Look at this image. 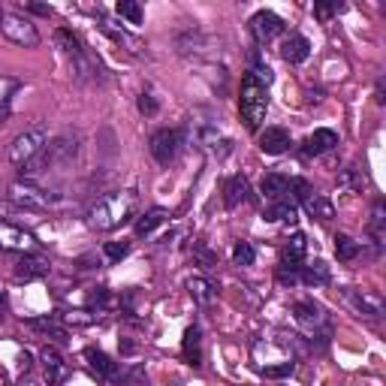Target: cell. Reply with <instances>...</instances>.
<instances>
[{"label":"cell","mask_w":386,"mask_h":386,"mask_svg":"<svg viewBox=\"0 0 386 386\" xmlns=\"http://www.w3.org/2000/svg\"><path fill=\"white\" fill-rule=\"evenodd\" d=\"M136 202H139L136 191H112V193H106V196H100V200L94 202V206H91L88 226L91 230H100V232L115 230V226L127 224L133 217Z\"/></svg>","instance_id":"1"},{"label":"cell","mask_w":386,"mask_h":386,"mask_svg":"<svg viewBox=\"0 0 386 386\" xmlns=\"http://www.w3.org/2000/svg\"><path fill=\"white\" fill-rule=\"evenodd\" d=\"M75 154H79V139H70V136H60L51 145H43V151L36 157L21 166V181H34L40 178L43 172L55 169V166H64V163H73Z\"/></svg>","instance_id":"2"},{"label":"cell","mask_w":386,"mask_h":386,"mask_svg":"<svg viewBox=\"0 0 386 386\" xmlns=\"http://www.w3.org/2000/svg\"><path fill=\"white\" fill-rule=\"evenodd\" d=\"M239 112H241V121H245L248 130H260V124L266 121V112H269V88L260 85L251 73H245L241 79V97H239Z\"/></svg>","instance_id":"3"},{"label":"cell","mask_w":386,"mask_h":386,"mask_svg":"<svg viewBox=\"0 0 386 386\" xmlns=\"http://www.w3.org/2000/svg\"><path fill=\"white\" fill-rule=\"evenodd\" d=\"M10 200L25 211H49L64 206V196L45 191V187H36L34 181H15L10 187Z\"/></svg>","instance_id":"4"},{"label":"cell","mask_w":386,"mask_h":386,"mask_svg":"<svg viewBox=\"0 0 386 386\" xmlns=\"http://www.w3.org/2000/svg\"><path fill=\"white\" fill-rule=\"evenodd\" d=\"M43 145H45V127L36 124V127H30V130L15 136L12 145L6 148V160H10L12 166H25L30 157L40 154Z\"/></svg>","instance_id":"5"},{"label":"cell","mask_w":386,"mask_h":386,"mask_svg":"<svg viewBox=\"0 0 386 386\" xmlns=\"http://www.w3.org/2000/svg\"><path fill=\"white\" fill-rule=\"evenodd\" d=\"M0 30L6 34V40H12L15 45H25V49H34V45H40V30L30 19H21V15L15 12H3V25Z\"/></svg>","instance_id":"6"},{"label":"cell","mask_w":386,"mask_h":386,"mask_svg":"<svg viewBox=\"0 0 386 386\" xmlns=\"http://www.w3.org/2000/svg\"><path fill=\"white\" fill-rule=\"evenodd\" d=\"M341 296H344L347 305H350L357 314H362V317L381 320V317L386 314V302H383L381 296H377V293H372V290H357V287H344Z\"/></svg>","instance_id":"7"},{"label":"cell","mask_w":386,"mask_h":386,"mask_svg":"<svg viewBox=\"0 0 386 386\" xmlns=\"http://www.w3.org/2000/svg\"><path fill=\"white\" fill-rule=\"evenodd\" d=\"M181 145H184V133L181 130H169V127H166V130H157L151 136V157L160 166H169L178 157Z\"/></svg>","instance_id":"8"},{"label":"cell","mask_w":386,"mask_h":386,"mask_svg":"<svg viewBox=\"0 0 386 386\" xmlns=\"http://www.w3.org/2000/svg\"><path fill=\"white\" fill-rule=\"evenodd\" d=\"M251 34H254V40L256 43H272L275 36H281L284 34V19L281 15H275L272 10H260L251 19Z\"/></svg>","instance_id":"9"},{"label":"cell","mask_w":386,"mask_h":386,"mask_svg":"<svg viewBox=\"0 0 386 386\" xmlns=\"http://www.w3.org/2000/svg\"><path fill=\"white\" fill-rule=\"evenodd\" d=\"M0 248L6 251H15V254H34L36 241L30 232H25L21 226H12V224H0Z\"/></svg>","instance_id":"10"},{"label":"cell","mask_w":386,"mask_h":386,"mask_svg":"<svg viewBox=\"0 0 386 386\" xmlns=\"http://www.w3.org/2000/svg\"><path fill=\"white\" fill-rule=\"evenodd\" d=\"M335 145H338V133L335 130H326V127H320V130H314L305 142H302L299 154L302 157H320V154H326V151H332Z\"/></svg>","instance_id":"11"},{"label":"cell","mask_w":386,"mask_h":386,"mask_svg":"<svg viewBox=\"0 0 386 386\" xmlns=\"http://www.w3.org/2000/svg\"><path fill=\"white\" fill-rule=\"evenodd\" d=\"M293 317H296L302 326H308V329L329 326V323H326V311H323V305H317L314 299H299L296 305H293Z\"/></svg>","instance_id":"12"},{"label":"cell","mask_w":386,"mask_h":386,"mask_svg":"<svg viewBox=\"0 0 386 386\" xmlns=\"http://www.w3.org/2000/svg\"><path fill=\"white\" fill-rule=\"evenodd\" d=\"M51 272L49 260H43V256L36 254H21L19 263H15V275L25 278V281H36V278H45Z\"/></svg>","instance_id":"13"},{"label":"cell","mask_w":386,"mask_h":386,"mask_svg":"<svg viewBox=\"0 0 386 386\" xmlns=\"http://www.w3.org/2000/svg\"><path fill=\"white\" fill-rule=\"evenodd\" d=\"M248 200H251V187H248L245 176H230L224 181V206L226 208H239Z\"/></svg>","instance_id":"14"},{"label":"cell","mask_w":386,"mask_h":386,"mask_svg":"<svg viewBox=\"0 0 386 386\" xmlns=\"http://www.w3.org/2000/svg\"><path fill=\"white\" fill-rule=\"evenodd\" d=\"M43 365H45V377H49V386H60V381L67 377V359L60 357V350H55V347H45V350L40 353Z\"/></svg>","instance_id":"15"},{"label":"cell","mask_w":386,"mask_h":386,"mask_svg":"<svg viewBox=\"0 0 386 386\" xmlns=\"http://www.w3.org/2000/svg\"><path fill=\"white\" fill-rule=\"evenodd\" d=\"M85 359H88L91 372H97L100 377H106V381H115V377L121 374L118 362L112 359V357H106L103 350H97V347H88V350H85Z\"/></svg>","instance_id":"16"},{"label":"cell","mask_w":386,"mask_h":386,"mask_svg":"<svg viewBox=\"0 0 386 386\" xmlns=\"http://www.w3.org/2000/svg\"><path fill=\"white\" fill-rule=\"evenodd\" d=\"M290 145H293L290 130H284V127H266V130L260 133V148L266 151V154H284Z\"/></svg>","instance_id":"17"},{"label":"cell","mask_w":386,"mask_h":386,"mask_svg":"<svg viewBox=\"0 0 386 386\" xmlns=\"http://www.w3.org/2000/svg\"><path fill=\"white\" fill-rule=\"evenodd\" d=\"M260 191L272 202L290 200V178L281 176V172H269V176H263V181H260Z\"/></svg>","instance_id":"18"},{"label":"cell","mask_w":386,"mask_h":386,"mask_svg":"<svg viewBox=\"0 0 386 386\" xmlns=\"http://www.w3.org/2000/svg\"><path fill=\"white\" fill-rule=\"evenodd\" d=\"M308 55H311V43L299 34L287 36L284 45H281V58L287 60V64H305Z\"/></svg>","instance_id":"19"},{"label":"cell","mask_w":386,"mask_h":386,"mask_svg":"<svg viewBox=\"0 0 386 386\" xmlns=\"http://www.w3.org/2000/svg\"><path fill=\"white\" fill-rule=\"evenodd\" d=\"M302 206H305V211L311 217H317V221H332L335 217V206H332V200L329 196H323V193H308L305 200H302Z\"/></svg>","instance_id":"20"},{"label":"cell","mask_w":386,"mask_h":386,"mask_svg":"<svg viewBox=\"0 0 386 386\" xmlns=\"http://www.w3.org/2000/svg\"><path fill=\"white\" fill-rule=\"evenodd\" d=\"M181 353H184V359L191 362L193 368L202 365V332L200 326H191L184 332V341H181Z\"/></svg>","instance_id":"21"},{"label":"cell","mask_w":386,"mask_h":386,"mask_svg":"<svg viewBox=\"0 0 386 386\" xmlns=\"http://www.w3.org/2000/svg\"><path fill=\"white\" fill-rule=\"evenodd\" d=\"M329 281H332V272H329V266L323 260L299 269V284H305V287H326Z\"/></svg>","instance_id":"22"},{"label":"cell","mask_w":386,"mask_h":386,"mask_svg":"<svg viewBox=\"0 0 386 386\" xmlns=\"http://www.w3.org/2000/svg\"><path fill=\"white\" fill-rule=\"evenodd\" d=\"M187 290H191V296L200 302V305H211V302L217 299V287L202 275H193L191 281H187Z\"/></svg>","instance_id":"23"},{"label":"cell","mask_w":386,"mask_h":386,"mask_svg":"<svg viewBox=\"0 0 386 386\" xmlns=\"http://www.w3.org/2000/svg\"><path fill=\"white\" fill-rule=\"evenodd\" d=\"M166 217H169V211H166V208H160V206H157V208H148L145 215L136 221V236H139V239H142V236H151V232H154L157 226L166 221Z\"/></svg>","instance_id":"24"},{"label":"cell","mask_w":386,"mask_h":386,"mask_svg":"<svg viewBox=\"0 0 386 386\" xmlns=\"http://www.w3.org/2000/svg\"><path fill=\"white\" fill-rule=\"evenodd\" d=\"M305 251H308V239L296 232V236H290V241L284 245V260L281 263H290V266H302V260H305Z\"/></svg>","instance_id":"25"},{"label":"cell","mask_w":386,"mask_h":386,"mask_svg":"<svg viewBox=\"0 0 386 386\" xmlns=\"http://www.w3.org/2000/svg\"><path fill=\"white\" fill-rule=\"evenodd\" d=\"M27 326H30V329H36V332H45V335L58 338V341H67V329L60 326L55 317H30Z\"/></svg>","instance_id":"26"},{"label":"cell","mask_w":386,"mask_h":386,"mask_svg":"<svg viewBox=\"0 0 386 386\" xmlns=\"http://www.w3.org/2000/svg\"><path fill=\"white\" fill-rule=\"evenodd\" d=\"M266 221H284V224H293L296 221V202L293 200H278L266 208Z\"/></svg>","instance_id":"27"},{"label":"cell","mask_w":386,"mask_h":386,"mask_svg":"<svg viewBox=\"0 0 386 386\" xmlns=\"http://www.w3.org/2000/svg\"><path fill=\"white\" fill-rule=\"evenodd\" d=\"M362 251V245L359 241H353L350 236H344V232H338L335 236V254H338V260H344V263H350V260H357Z\"/></svg>","instance_id":"28"},{"label":"cell","mask_w":386,"mask_h":386,"mask_svg":"<svg viewBox=\"0 0 386 386\" xmlns=\"http://www.w3.org/2000/svg\"><path fill=\"white\" fill-rule=\"evenodd\" d=\"M232 263H236V266H254L256 248L251 245V241H236V245H232Z\"/></svg>","instance_id":"29"},{"label":"cell","mask_w":386,"mask_h":386,"mask_svg":"<svg viewBox=\"0 0 386 386\" xmlns=\"http://www.w3.org/2000/svg\"><path fill=\"white\" fill-rule=\"evenodd\" d=\"M103 30H106V34H109L112 36V40H115V43H124L127 45V49H130L133 51V55H139V51H142V43L139 40H136V36H130V34H127V30H118V27H112L109 25V21H103V25H100Z\"/></svg>","instance_id":"30"},{"label":"cell","mask_w":386,"mask_h":386,"mask_svg":"<svg viewBox=\"0 0 386 386\" xmlns=\"http://www.w3.org/2000/svg\"><path fill=\"white\" fill-rule=\"evenodd\" d=\"M338 184L347 187V191H362L365 187V176H362V169H341Z\"/></svg>","instance_id":"31"},{"label":"cell","mask_w":386,"mask_h":386,"mask_svg":"<svg viewBox=\"0 0 386 386\" xmlns=\"http://www.w3.org/2000/svg\"><path fill=\"white\" fill-rule=\"evenodd\" d=\"M115 10H118L121 19H127L130 25H142V6L136 3V0H121Z\"/></svg>","instance_id":"32"},{"label":"cell","mask_w":386,"mask_h":386,"mask_svg":"<svg viewBox=\"0 0 386 386\" xmlns=\"http://www.w3.org/2000/svg\"><path fill=\"white\" fill-rule=\"evenodd\" d=\"M103 254H106V260L109 263H121L127 254H130V241H106Z\"/></svg>","instance_id":"33"},{"label":"cell","mask_w":386,"mask_h":386,"mask_svg":"<svg viewBox=\"0 0 386 386\" xmlns=\"http://www.w3.org/2000/svg\"><path fill=\"white\" fill-rule=\"evenodd\" d=\"M115 381H118V386H145L148 377H145V372H142L139 365H133V368H127V372H121Z\"/></svg>","instance_id":"34"},{"label":"cell","mask_w":386,"mask_h":386,"mask_svg":"<svg viewBox=\"0 0 386 386\" xmlns=\"http://www.w3.org/2000/svg\"><path fill=\"white\" fill-rule=\"evenodd\" d=\"M293 372H296V362H281V365H263L260 368V374L263 377H269V381H278V377H290Z\"/></svg>","instance_id":"35"},{"label":"cell","mask_w":386,"mask_h":386,"mask_svg":"<svg viewBox=\"0 0 386 386\" xmlns=\"http://www.w3.org/2000/svg\"><path fill=\"white\" fill-rule=\"evenodd\" d=\"M299 269H302V266H290V263H281V266H278V281H281L284 287H296V284H299Z\"/></svg>","instance_id":"36"},{"label":"cell","mask_w":386,"mask_h":386,"mask_svg":"<svg viewBox=\"0 0 386 386\" xmlns=\"http://www.w3.org/2000/svg\"><path fill=\"white\" fill-rule=\"evenodd\" d=\"M19 217H21V208L15 206V202H12V206H10V202H0V221L15 226V221H19Z\"/></svg>","instance_id":"37"},{"label":"cell","mask_w":386,"mask_h":386,"mask_svg":"<svg viewBox=\"0 0 386 386\" xmlns=\"http://www.w3.org/2000/svg\"><path fill=\"white\" fill-rule=\"evenodd\" d=\"M64 320H67V323H73V326H91V323H94L97 317L91 314V311H70V314L64 317Z\"/></svg>","instance_id":"38"},{"label":"cell","mask_w":386,"mask_h":386,"mask_svg":"<svg viewBox=\"0 0 386 386\" xmlns=\"http://www.w3.org/2000/svg\"><path fill=\"white\" fill-rule=\"evenodd\" d=\"M136 106H139L142 115H157V109H160V103H157L151 94H142V97H139V103H136Z\"/></svg>","instance_id":"39"},{"label":"cell","mask_w":386,"mask_h":386,"mask_svg":"<svg viewBox=\"0 0 386 386\" xmlns=\"http://www.w3.org/2000/svg\"><path fill=\"white\" fill-rule=\"evenodd\" d=\"M251 75H254L256 82H260V85H266V88L272 85V79H275V73H272V70H269L266 64H256L254 70H251Z\"/></svg>","instance_id":"40"},{"label":"cell","mask_w":386,"mask_h":386,"mask_svg":"<svg viewBox=\"0 0 386 386\" xmlns=\"http://www.w3.org/2000/svg\"><path fill=\"white\" fill-rule=\"evenodd\" d=\"M338 10H341V6L338 3H314V15L320 21H326V19H332V15H335Z\"/></svg>","instance_id":"41"},{"label":"cell","mask_w":386,"mask_h":386,"mask_svg":"<svg viewBox=\"0 0 386 386\" xmlns=\"http://www.w3.org/2000/svg\"><path fill=\"white\" fill-rule=\"evenodd\" d=\"M91 305H94V308H106V305H109V290H106V287H97V290L91 293Z\"/></svg>","instance_id":"42"},{"label":"cell","mask_w":386,"mask_h":386,"mask_svg":"<svg viewBox=\"0 0 386 386\" xmlns=\"http://www.w3.org/2000/svg\"><path fill=\"white\" fill-rule=\"evenodd\" d=\"M196 256H200V260L206 263V266H215V263H217V256L211 254V251H208L206 245H196Z\"/></svg>","instance_id":"43"},{"label":"cell","mask_w":386,"mask_h":386,"mask_svg":"<svg viewBox=\"0 0 386 386\" xmlns=\"http://www.w3.org/2000/svg\"><path fill=\"white\" fill-rule=\"evenodd\" d=\"M374 103H377V106L386 103V82H383V79H377V85H374Z\"/></svg>","instance_id":"44"},{"label":"cell","mask_w":386,"mask_h":386,"mask_svg":"<svg viewBox=\"0 0 386 386\" xmlns=\"http://www.w3.org/2000/svg\"><path fill=\"white\" fill-rule=\"evenodd\" d=\"M10 91H15V82L0 79V106H6V94H10Z\"/></svg>","instance_id":"45"},{"label":"cell","mask_w":386,"mask_h":386,"mask_svg":"<svg viewBox=\"0 0 386 386\" xmlns=\"http://www.w3.org/2000/svg\"><path fill=\"white\" fill-rule=\"evenodd\" d=\"M27 10L36 15H51V6H45V3H27Z\"/></svg>","instance_id":"46"},{"label":"cell","mask_w":386,"mask_h":386,"mask_svg":"<svg viewBox=\"0 0 386 386\" xmlns=\"http://www.w3.org/2000/svg\"><path fill=\"white\" fill-rule=\"evenodd\" d=\"M10 121V106H0V127Z\"/></svg>","instance_id":"47"},{"label":"cell","mask_w":386,"mask_h":386,"mask_svg":"<svg viewBox=\"0 0 386 386\" xmlns=\"http://www.w3.org/2000/svg\"><path fill=\"white\" fill-rule=\"evenodd\" d=\"M121 350H124V353H133L136 344H133V341H124V344H121Z\"/></svg>","instance_id":"48"},{"label":"cell","mask_w":386,"mask_h":386,"mask_svg":"<svg viewBox=\"0 0 386 386\" xmlns=\"http://www.w3.org/2000/svg\"><path fill=\"white\" fill-rule=\"evenodd\" d=\"M0 25H3V10H0Z\"/></svg>","instance_id":"49"},{"label":"cell","mask_w":386,"mask_h":386,"mask_svg":"<svg viewBox=\"0 0 386 386\" xmlns=\"http://www.w3.org/2000/svg\"><path fill=\"white\" fill-rule=\"evenodd\" d=\"M0 302H3V293H0Z\"/></svg>","instance_id":"50"}]
</instances>
